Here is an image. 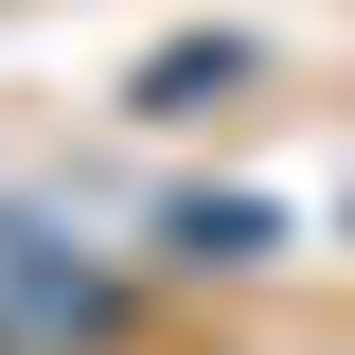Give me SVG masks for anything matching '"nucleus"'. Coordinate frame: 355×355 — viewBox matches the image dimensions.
Segmentation results:
<instances>
[{
    "label": "nucleus",
    "mask_w": 355,
    "mask_h": 355,
    "mask_svg": "<svg viewBox=\"0 0 355 355\" xmlns=\"http://www.w3.org/2000/svg\"><path fill=\"white\" fill-rule=\"evenodd\" d=\"M89 320H107V284H71L36 231H0V338H89Z\"/></svg>",
    "instance_id": "obj_1"
}]
</instances>
